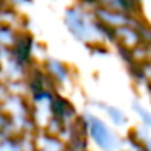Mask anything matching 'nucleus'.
<instances>
[{"label": "nucleus", "instance_id": "1", "mask_svg": "<svg viewBox=\"0 0 151 151\" xmlns=\"http://www.w3.org/2000/svg\"><path fill=\"white\" fill-rule=\"evenodd\" d=\"M78 119L85 138L98 151H127L125 138L99 112L85 109Z\"/></svg>", "mask_w": 151, "mask_h": 151}, {"label": "nucleus", "instance_id": "2", "mask_svg": "<svg viewBox=\"0 0 151 151\" xmlns=\"http://www.w3.org/2000/svg\"><path fill=\"white\" fill-rule=\"evenodd\" d=\"M63 21H65V26L68 29V33L78 42L98 44L99 41H104V39L114 41L112 31L107 26H104L101 21H98V18L94 15L91 17L85 8L78 7V5H73V7L67 8Z\"/></svg>", "mask_w": 151, "mask_h": 151}, {"label": "nucleus", "instance_id": "3", "mask_svg": "<svg viewBox=\"0 0 151 151\" xmlns=\"http://www.w3.org/2000/svg\"><path fill=\"white\" fill-rule=\"evenodd\" d=\"M42 73L52 86L67 85L72 78V72H70L68 65L57 59H47L42 65Z\"/></svg>", "mask_w": 151, "mask_h": 151}, {"label": "nucleus", "instance_id": "4", "mask_svg": "<svg viewBox=\"0 0 151 151\" xmlns=\"http://www.w3.org/2000/svg\"><path fill=\"white\" fill-rule=\"evenodd\" d=\"M93 106H96L99 109L96 112H101L102 117L114 128H117V130H127L130 127V115L122 107H119L115 104H109V102H94Z\"/></svg>", "mask_w": 151, "mask_h": 151}, {"label": "nucleus", "instance_id": "5", "mask_svg": "<svg viewBox=\"0 0 151 151\" xmlns=\"http://www.w3.org/2000/svg\"><path fill=\"white\" fill-rule=\"evenodd\" d=\"M125 148L128 151H151V132L133 125L127 128Z\"/></svg>", "mask_w": 151, "mask_h": 151}, {"label": "nucleus", "instance_id": "6", "mask_svg": "<svg viewBox=\"0 0 151 151\" xmlns=\"http://www.w3.org/2000/svg\"><path fill=\"white\" fill-rule=\"evenodd\" d=\"M28 151H67V145L60 137L49 132H41L28 146Z\"/></svg>", "mask_w": 151, "mask_h": 151}, {"label": "nucleus", "instance_id": "7", "mask_svg": "<svg viewBox=\"0 0 151 151\" xmlns=\"http://www.w3.org/2000/svg\"><path fill=\"white\" fill-rule=\"evenodd\" d=\"M130 109H132V114L135 115V119H137L138 127L151 132V107L150 106H146L141 101L135 99V101H132Z\"/></svg>", "mask_w": 151, "mask_h": 151}, {"label": "nucleus", "instance_id": "8", "mask_svg": "<svg viewBox=\"0 0 151 151\" xmlns=\"http://www.w3.org/2000/svg\"><path fill=\"white\" fill-rule=\"evenodd\" d=\"M29 145L24 143L23 137L10 135V137L0 138V151H28Z\"/></svg>", "mask_w": 151, "mask_h": 151}, {"label": "nucleus", "instance_id": "9", "mask_svg": "<svg viewBox=\"0 0 151 151\" xmlns=\"http://www.w3.org/2000/svg\"><path fill=\"white\" fill-rule=\"evenodd\" d=\"M10 4H13V5H26V4H29V0H10Z\"/></svg>", "mask_w": 151, "mask_h": 151}]
</instances>
